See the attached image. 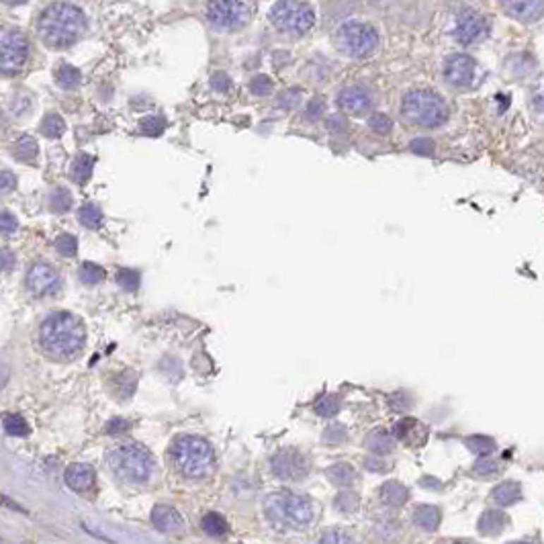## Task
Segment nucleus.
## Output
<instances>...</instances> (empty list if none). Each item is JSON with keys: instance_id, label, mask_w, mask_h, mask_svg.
Wrapping results in <instances>:
<instances>
[{"instance_id": "nucleus-48", "label": "nucleus", "mask_w": 544, "mask_h": 544, "mask_svg": "<svg viewBox=\"0 0 544 544\" xmlns=\"http://www.w3.org/2000/svg\"><path fill=\"white\" fill-rule=\"evenodd\" d=\"M17 188V176L8 170L0 172V195H8Z\"/></svg>"}, {"instance_id": "nucleus-27", "label": "nucleus", "mask_w": 544, "mask_h": 544, "mask_svg": "<svg viewBox=\"0 0 544 544\" xmlns=\"http://www.w3.org/2000/svg\"><path fill=\"white\" fill-rule=\"evenodd\" d=\"M56 80H58L61 88L72 90V88H76V86L80 84L82 74L78 68H74V66H70V64H61L60 68L56 70Z\"/></svg>"}, {"instance_id": "nucleus-25", "label": "nucleus", "mask_w": 544, "mask_h": 544, "mask_svg": "<svg viewBox=\"0 0 544 544\" xmlns=\"http://www.w3.org/2000/svg\"><path fill=\"white\" fill-rule=\"evenodd\" d=\"M92 168H95V158L88 156V154H78L74 162H72V168H70V179L78 184H84V182L90 179L92 174Z\"/></svg>"}, {"instance_id": "nucleus-10", "label": "nucleus", "mask_w": 544, "mask_h": 544, "mask_svg": "<svg viewBox=\"0 0 544 544\" xmlns=\"http://www.w3.org/2000/svg\"><path fill=\"white\" fill-rule=\"evenodd\" d=\"M29 56V43L15 29H0V72L15 74Z\"/></svg>"}, {"instance_id": "nucleus-52", "label": "nucleus", "mask_w": 544, "mask_h": 544, "mask_svg": "<svg viewBox=\"0 0 544 544\" xmlns=\"http://www.w3.org/2000/svg\"><path fill=\"white\" fill-rule=\"evenodd\" d=\"M15 254L8 248H0V272H6L15 266Z\"/></svg>"}, {"instance_id": "nucleus-40", "label": "nucleus", "mask_w": 544, "mask_h": 544, "mask_svg": "<svg viewBox=\"0 0 544 544\" xmlns=\"http://www.w3.org/2000/svg\"><path fill=\"white\" fill-rule=\"evenodd\" d=\"M56 250L60 252L61 256H76L78 252V240L70 234H61L60 238L56 240Z\"/></svg>"}, {"instance_id": "nucleus-2", "label": "nucleus", "mask_w": 544, "mask_h": 544, "mask_svg": "<svg viewBox=\"0 0 544 544\" xmlns=\"http://www.w3.org/2000/svg\"><path fill=\"white\" fill-rule=\"evenodd\" d=\"M40 37L54 49H64L80 40L86 31V17L78 6L56 2L41 13L37 23Z\"/></svg>"}, {"instance_id": "nucleus-17", "label": "nucleus", "mask_w": 544, "mask_h": 544, "mask_svg": "<svg viewBox=\"0 0 544 544\" xmlns=\"http://www.w3.org/2000/svg\"><path fill=\"white\" fill-rule=\"evenodd\" d=\"M502 8L507 13V17L522 20V23H534L543 17L544 2L543 0H516V2H502Z\"/></svg>"}, {"instance_id": "nucleus-47", "label": "nucleus", "mask_w": 544, "mask_h": 544, "mask_svg": "<svg viewBox=\"0 0 544 544\" xmlns=\"http://www.w3.org/2000/svg\"><path fill=\"white\" fill-rule=\"evenodd\" d=\"M299 99H301V90H299V88H289V90H284L281 97H279V107H282V109H293V107H297Z\"/></svg>"}, {"instance_id": "nucleus-38", "label": "nucleus", "mask_w": 544, "mask_h": 544, "mask_svg": "<svg viewBox=\"0 0 544 544\" xmlns=\"http://www.w3.org/2000/svg\"><path fill=\"white\" fill-rule=\"evenodd\" d=\"M473 473L481 479H491L500 473V464L495 463L493 459H479L473 466Z\"/></svg>"}, {"instance_id": "nucleus-20", "label": "nucleus", "mask_w": 544, "mask_h": 544, "mask_svg": "<svg viewBox=\"0 0 544 544\" xmlns=\"http://www.w3.org/2000/svg\"><path fill=\"white\" fill-rule=\"evenodd\" d=\"M440 520H442L440 509L434 505H420L413 514V524L425 532H434L440 526Z\"/></svg>"}, {"instance_id": "nucleus-29", "label": "nucleus", "mask_w": 544, "mask_h": 544, "mask_svg": "<svg viewBox=\"0 0 544 544\" xmlns=\"http://www.w3.org/2000/svg\"><path fill=\"white\" fill-rule=\"evenodd\" d=\"M64 131H66V121L61 119L58 113H49V115L41 121V133H43L45 138H49V140H56V138L64 135Z\"/></svg>"}, {"instance_id": "nucleus-9", "label": "nucleus", "mask_w": 544, "mask_h": 544, "mask_svg": "<svg viewBox=\"0 0 544 544\" xmlns=\"http://www.w3.org/2000/svg\"><path fill=\"white\" fill-rule=\"evenodd\" d=\"M252 2H236V0H217L207 4V19L209 23L223 33L238 31L248 25V20L254 15Z\"/></svg>"}, {"instance_id": "nucleus-7", "label": "nucleus", "mask_w": 544, "mask_h": 544, "mask_svg": "<svg viewBox=\"0 0 544 544\" xmlns=\"http://www.w3.org/2000/svg\"><path fill=\"white\" fill-rule=\"evenodd\" d=\"M334 43L344 56L366 58L379 47V33L373 25L348 20L340 25L334 33Z\"/></svg>"}, {"instance_id": "nucleus-37", "label": "nucleus", "mask_w": 544, "mask_h": 544, "mask_svg": "<svg viewBox=\"0 0 544 544\" xmlns=\"http://www.w3.org/2000/svg\"><path fill=\"white\" fill-rule=\"evenodd\" d=\"M17 158L23 162H31L35 156H37V141L29 135H23L19 141H17Z\"/></svg>"}, {"instance_id": "nucleus-32", "label": "nucleus", "mask_w": 544, "mask_h": 544, "mask_svg": "<svg viewBox=\"0 0 544 544\" xmlns=\"http://www.w3.org/2000/svg\"><path fill=\"white\" fill-rule=\"evenodd\" d=\"M334 504H336V507H338L342 514H354V512H358V507H361V497H358V493H354V491H340V493L336 495Z\"/></svg>"}, {"instance_id": "nucleus-58", "label": "nucleus", "mask_w": 544, "mask_h": 544, "mask_svg": "<svg viewBox=\"0 0 544 544\" xmlns=\"http://www.w3.org/2000/svg\"><path fill=\"white\" fill-rule=\"evenodd\" d=\"M457 544H464V543H457Z\"/></svg>"}, {"instance_id": "nucleus-19", "label": "nucleus", "mask_w": 544, "mask_h": 544, "mask_svg": "<svg viewBox=\"0 0 544 544\" xmlns=\"http://www.w3.org/2000/svg\"><path fill=\"white\" fill-rule=\"evenodd\" d=\"M505 526H507V516L502 509H485L477 528L483 536H497L504 532Z\"/></svg>"}, {"instance_id": "nucleus-12", "label": "nucleus", "mask_w": 544, "mask_h": 544, "mask_svg": "<svg viewBox=\"0 0 544 544\" xmlns=\"http://www.w3.org/2000/svg\"><path fill=\"white\" fill-rule=\"evenodd\" d=\"M444 78L454 88H469L477 78V61L466 54H452L444 61Z\"/></svg>"}, {"instance_id": "nucleus-50", "label": "nucleus", "mask_w": 544, "mask_h": 544, "mask_svg": "<svg viewBox=\"0 0 544 544\" xmlns=\"http://www.w3.org/2000/svg\"><path fill=\"white\" fill-rule=\"evenodd\" d=\"M211 86H213V90H215V92H227V90L231 88V80H229V76H227V74H223V72H215V74L211 76Z\"/></svg>"}, {"instance_id": "nucleus-44", "label": "nucleus", "mask_w": 544, "mask_h": 544, "mask_svg": "<svg viewBox=\"0 0 544 544\" xmlns=\"http://www.w3.org/2000/svg\"><path fill=\"white\" fill-rule=\"evenodd\" d=\"M346 436H348V432H346V428H344L342 423H334V425H330L325 430L323 440L327 444H342L346 440Z\"/></svg>"}, {"instance_id": "nucleus-57", "label": "nucleus", "mask_w": 544, "mask_h": 544, "mask_svg": "<svg viewBox=\"0 0 544 544\" xmlns=\"http://www.w3.org/2000/svg\"><path fill=\"white\" fill-rule=\"evenodd\" d=\"M514 544H524V543H514Z\"/></svg>"}, {"instance_id": "nucleus-39", "label": "nucleus", "mask_w": 544, "mask_h": 544, "mask_svg": "<svg viewBox=\"0 0 544 544\" xmlns=\"http://www.w3.org/2000/svg\"><path fill=\"white\" fill-rule=\"evenodd\" d=\"M117 282L121 284L125 291L133 293V291H138V286H140V272H135V270H131V268H123V270L117 272Z\"/></svg>"}, {"instance_id": "nucleus-8", "label": "nucleus", "mask_w": 544, "mask_h": 544, "mask_svg": "<svg viewBox=\"0 0 544 544\" xmlns=\"http://www.w3.org/2000/svg\"><path fill=\"white\" fill-rule=\"evenodd\" d=\"M268 17L270 23L286 35H305L315 25V11L309 2H274Z\"/></svg>"}, {"instance_id": "nucleus-1", "label": "nucleus", "mask_w": 544, "mask_h": 544, "mask_svg": "<svg viewBox=\"0 0 544 544\" xmlns=\"http://www.w3.org/2000/svg\"><path fill=\"white\" fill-rule=\"evenodd\" d=\"M40 340L43 350L49 356L66 361L78 354L84 346L86 340L84 322L70 311H56L41 323Z\"/></svg>"}, {"instance_id": "nucleus-11", "label": "nucleus", "mask_w": 544, "mask_h": 544, "mask_svg": "<svg viewBox=\"0 0 544 544\" xmlns=\"http://www.w3.org/2000/svg\"><path fill=\"white\" fill-rule=\"evenodd\" d=\"M272 473L282 481H301L309 475V459L297 448H284L270 461Z\"/></svg>"}, {"instance_id": "nucleus-3", "label": "nucleus", "mask_w": 544, "mask_h": 544, "mask_svg": "<svg viewBox=\"0 0 544 544\" xmlns=\"http://www.w3.org/2000/svg\"><path fill=\"white\" fill-rule=\"evenodd\" d=\"M266 520L277 530H301L313 520V505L293 491H277L264 502Z\"/></svg>"}, {"instance_id": "nucleus-42", "label": "nucleus", "mask_w": 544, "mask_h": 544, "mask_svg": "<svg viewBox=\"0 0 544 544\" xmlns=\"http://www.w3.org/2000/svg\"><path fill=\"white\" fill-rule=\"evenodd\" d=\"M272 88H274V84L272 80L268 78V76H256V78H252L250 82V92L254 95V97H268L270 92H272Z\"/></svg>"}, {"instance_id": "nucleus-15", "label": "nucleus", "mask_w": 544, "mask_h": 544, "mask_svg": "<svg viewBox=\"0 0 544 544\" xmlns=\"http://www.w3.org/2000/svg\"><path fill=\"white\" fill-rule=\"evenodd\" d=\"M60 284V274L58 270L47 262H37L33 264L27 272V289L37 295V297H43V295H49L56 291V286Z\"/></svg>"}, {"instance_id": "nucleus-16", "label": "nucleus", "mask_w": 544, "mask_h": 544, "mask_svg": "<svg viewBox=\"0 0 544 544\" xmlns=\"http://www.w3.org/2000/svg\"><path fill=\"white\" fill-rule=\"evenodd\" d=\"M95 481H97V473L90 464L74 463L66 469V483L78 493L90 491L95 487Z\"/></svg>"}, {"instance_id": "nucleus-21", "label": "nucleus", "mask_w": 544, "mask_h": 544, "mask_svg": "<svg viewBox=\"0 0 544 544\" xmlns=\"http://www.w3.org/2000/svg\"><path fill=\"white\" fill-rule=\"evenodd\" d=\"M364 444L368 450H373L375 454H389L395 448V438L387 432V430H373L366 438Z\"/></svg>"}, {"instance_id": "nucleus-5", "label": "nucleus", "mask_w": 544, "mask_h": 544, "mask_svg": "<svg viewBox=\"0 0 544 544\" xmlns=\"http://www.w3.org/2000/svg\"><path fill=\"white\" fill-rule=\"evenodd\" d=\"M111 471L125 483H145L154 473V459L140 444H123L107 457Z\"/></svg>"}, {"instance_id": "nucleus-14", "label": "nucleus", "mask_w": 544, "mask_h": 544, "mask_svg": "<svg viewBox=\"0 0 544 544\" xmlns=\"http://www.w3.org/2000/svg\"><path fill=\"white\" fill-rule=\"evenodd\" d=\"M338 104L346 113L363 117L375 107V92L364 84H350L338 95Z\"/></svg>"}, {"instance_id": "nucleus-36", "label": "nucleus", "mask_w": 544, "mask_h": 544, "mask_svg": "<svg viewBox=\"0 0 544 544\" xmlns=\"http://www.w3.org/2000/svg\"><path fill=\"white\" fill-rule=\"evenodd\" d=\"M78 277L84 284H97L104 279V268L95 262H84L78 270Z\"/></svg>"}, {"instance_id": "nucleus-53", "label": "nucleus", "mask_w": 544, "mask_h": 544, "mask_svg": "<svg viewBox=\"0 0 544 544\" xmlns=\"http://www.w3.org/2000/svg\"><path fill=\"white\" fill-rule=\"evenodd\" d=\"M364 466H366L368 471H373V473L389 471V464L385 463L383 459H379V457H368V459H364Z\"/></svg>"}, {"instance_id": "nucleus-51", "label": "nucleus", "mask_w": 544, "mask_h": 544, "mask_svg": "<svg viewBox=\"0 0 544 544\" xmlns=\"http://www.w3.org/2000/svg\"><path fill=\"white\" fill-rule=\"evenodd\" d=\"M322 113H323L322 99H313V101L307 104V109H305V117H307L309 121H318V119L322 117Z\"/></svg>"}, {"instance_id": "nucleus-35", "label": "nucleus", "mask_w": 544, "mask_h": 544, "mask_svg": "<svg viewBox=\"0 0 544 544\" xmlns=\"http://www.w3.org/2000/svg\"><path fill=\"white\" fill-rule=\"evenodd\" d=\"M315 411L322 418H332L340 411V397L338 395H323L315 404Z\"/></svg>"}, {"instance_id": "nucleus-13", "label": "nucleus", "mask_w": 544, "mask_h": 544, "mask_svg": "<svg viewBox=\"0 0 544 544\" xmlns=\"http://www.w3.org/2000/svg\"><path fill=\"white\" fill-rule=\"evenodd\" d=\"M487 20L483 19V15H479L477 11L473 8H464L457 15V20H454V40L463 45H469V43H475V41L483 40L487 35Z\"/></svg>"}, {"instance_id": "nucleus-45", "label": "nucleus", "mask_w": 544, "mask_h": 544, "mask_svg": "<svg viewBox=\"0 0 544 544\" xmlns=\"http://www.w3.org/2000/svg\"><path fill=\"white\" fill-rule=\"evenodd\" d=\"M141 131L143 133H147V135H158L162 129L166 127V121L162 119V117H147V119H143L141 121Z\"/></svg>"}, {"instance_id": "nucleus-55", "label": "nucleus", "mask_w": 544, "mask_h": 544, "mask_svg": "<svg viewBox=\"0 0 544 544\" xmlns=\"http://www.w3.org/2000/svg\"><path fill=\"white\" fill-rule=\"evenodd\" d=\"M127 430H129V422H127V420H121V418L111 420V422L107 423V432H109V434H121V432H127Z\"/></svg>"}, {"instance_id": "nucleus-28", "label": "nucleus", "mask_w": 544, "mask_h": 544, "mask_svg": "<svg viewBox=\"0 0 544 544\" xmlns=\"http://www.w3.org/2000/svg\"><path fill=\"white\" fill-rule=\"evenodd\" d=\"M78 219L88 229H99L102 225V211L97 205H92V203L82 205L80 211H78Z\"/></svg>"}, {"instance_id": "nucleus-56", "label": "nucleus", "mask_w": 544, "mask_h": 544, "mask_svg": "<svg viewBox=\"0 0 544 544\" xmlns=\"http://www.w3.org/2000/svg\"><path fill=\"white\" fill-rule=\"evenodd\" d=\"M8 375H11V373H8V368H6L4 364H0V389L6 385V381H8Z\"/></svg>"}, {"instance_id": "nucleus-24", "label": "nucleus", "mask_w": 544, "mask_h": 544, "mask_svg": "<svg viewBox=\"0 0 544 544\" xmlns=\"http://www.w3.org/2000/svg\"><path fill=\"white\" fill-rule=\"evenodd\" d=\"M325 475H327V479H330L332 483L338 485V487H348V485L354 483V479H356L354 466L348 463L332 464V466L325 471Z\"/></svg>"}, {"instance_id": "nucleus-26", "label": "nucleus", "mask_w": 544, "mask_h": 544, "mask_svg": "<svg viewBox=\"0 0 544 544\" xmlns=\"http://www.w3.org/2000/svg\"><path fill=\"white\" fill-rule=\"evenodd\" d=\"M418 432H425V428H423L422 423L416 422V420H404V422H399L395 425V440H405V442H409L411 446H420V440H418Z\"/></svg>"}, {"instance_id": "nucleus-41", "label": "nucleus", "mask_w": 544, "mask_h": 544, "mask_svg": "<svg viewBox=\"0 0 544 544\" xmlns=\"http://www.w3.org/2000/svg\"><path fill=\"white\" fill-rule=\"evenodd\" d=\"M368 127L375 131V133H389L391 129H393V121H391V117L389 115H385V113H373L370 117H368Z\"/></svg>"}, {"instance_id": "nucleus-23", "label": "nucleus", "mask_w": 544, "mask_h": 544, "mask_svg": "<svg viewBox=\"0 0 544 544\" xmlns=\"http://www.w3.org/2000/svg\"><path fill=\"white\" fill-rule=\"evenodd\" d=\"M381 500L387 505H391V507H399V505H404L409 500V491L399 481H387L381 487Z\"/></svg>"}, {"instance_id": "nucleus-43", "label": "nucleus", "mask_w": 544, "mask_h": 544, "mask_svg": "<svg viewBox=\"0 0 544 544\" xmlns=\"http://www.w3.org/2000/svg\"><path fill=\"white\" fill-rule=\"evenodd\" d=\"M320 544H356V540L344 530H330L323 534Z\"/></svg>"}, {"instance_id": "nucleus-30", "label": "nucleus", "mask_w": 544, "mask_h": 544, "mask_svg": "<svg viewBox=\"0 0 544 544\" xmlns=\"http://www.w3.org/2000/svg\"><path fill=\"white\" fill-rule=\"evenodd\" d=\"M201 526L203 530H205L207 534H211V536H223V534L227 532V522L223 520V516L215 514V512L205 514L201 520Z\"/></svg>"}, {"instance_id": "nucleus-4", "label": "nucleus", "mask_w": 544, "mask_h": 544, "mask_svg": "<svg viewBox=\"0 0 544 544\" xmlns=\"http://www.w3.org/2000/svg\"><path fill=\"white\" fill-rule=\"evenodd\" d=\"M170 459L179 473L188 479H203L215 469L213 446L199 436H181L172 444Z\"/></svg>"}, {"instance_id": "nucleus-6", "label": "nucleus", "mask_w": 544, "mask_h": 544, "mask_svg": "<svg viewBox=\"0 0 544 544\" xmlns=\"http://www.w3.org/2000/svg\"><path fill=\"white\" fill-rule=\"evenodd\" d=\"M405 121L420 127H438L448 119V104L438 92L409 90L401 102Z\"/></svg>"}, {"instance_id": "nucleus-18", "label": "nucleus", "mask_w": 544, "mask_h": 544, "mask_svg": "<svg viewBox=\"0 0 544 544\" xmlns=\"http://www.w3.org/2000/svg\"><path fill=\"white\" fill-rule=\"evenodd\" d=\"M152 524L160 532H179L184 526L181 512L170 505H156L152 509Z\"/></svg>"}, {"instance_id": "nucleus-31", "label": "nucleus", "mask_w": 544, "mask_h": 544, "mask_svg": "<svg viewBox=\"0 0 544 544\" xmlns=\"http://www.w3.org/2000/svg\"><path fill=\"white\" fill-rule=\"evenodd\" d=\"M466 448L469 450H473L475 454H479L481 459H485L487 454H491L493 450H495V442H493V438H489V436H469L466 440Z\"/></svg>"}, {"instance_id": "nucleus-54", "label": "nucleus", "mask_w": 544, "mask_h": 544, "mask_svg": "<svg viewBox=\"0 0 544 544\" xmlns=\"http://www.w3.org/2000/svg\"><path fill=\"white\" fill-rule=\"evenodd\" d=\"M327 129L334 131V133H342L344 129H346V117H342V115H332V117L327 119Z\"/></svg>"}, {"instance_id": "nucleus-22", "label": "nucleus", "mask_w": 544, "mask_h": 544, "mask_svg": "<svg viewBox=\"0 0 544 544\" xmlns=\"http://www.w3.org/2000/svg\"><path fill=\"white\" fill-rule=\"evenodd\" d=\"M520 497H522V487H520V483H514V481L500 483L491 491V500L497 505L516 504Z\"/></svg>"}, {"instance_id": "nucleus-33", "label": "nucleus", "mask_w": 544, "mask_h": 544, "mask_svg": "<svg viewBox=\"0 0 544 544\" xmlns=\"http://www.w3.org/2000/svg\"><path fill=\"white\" fill-rule=\"evenodd\" d=\"M70 207H72V195H70V191L68 188H56L54 193H52V197H49V209L54 211V213H66V211H70Z\"/></svg>"}, {"instance_id": "nucleus-49", "label": "nucleus", "mask_w": 544, "mask_h": 544, "mask_svg": "<svg viewBox=\"0 0 544 544\" xmlns=\"http://www.w3.org/2000/svg\"><path fill=\"white\" fill-rule=\"evenodd\" d=\"M411 150L420 156H432L434 154V141L428 138H418L411 141Z\"/></svg>"}, {"instance_id": "nucleus-46", "label": "nucleus", "mask_w": 544, "mask_h": 544, "mask_svg": "<svg viewBox=\"0 0 544 544\" xmlns=\"http://www.w3.org/2000/svg\"><path fill=\"white\" fill-rule=\"evenodd\" d=\"M19 229V222L13 213L0 211V234H15Z\"/></svg>"}, {"instance_id": "nucleus-34", "label": "nucleus", "mask_w": 544, "mask_h": 544, "mask_svg": "<svg viewBox=\"0 0 544 544\" xmlns=\"http://www.w3.org/2000/svg\"><path fill=\"white\" fill-rule=\"evenodd\" d=\"M2 425L11 436H27L29 434V423L25 422V418H20L17 413H6L2 418Z\"/></svg>"}]
</instances>
